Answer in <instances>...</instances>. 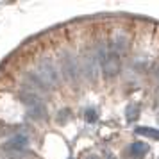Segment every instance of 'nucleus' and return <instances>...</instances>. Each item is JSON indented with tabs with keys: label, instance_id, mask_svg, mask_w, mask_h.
<instances>
[{
	"label": "nucleus",
	"instance_id": "obj_6",
	"mask_svg": "<svg viewBox=\"0 0 159 159\" xmlns=\"http://www.w3.org/2000/svg\"><path fill=\"white\" fill-rule=\"evenodd\" d=\"M100 70V66H98V61H97V56L95 54H86L84 59H82V68H80V72L86 75L88 79L95 80L97 77V73Z\"/></svg>",
	"mask_w": 159,
	"mask_h": 159
},
{
	"label": "nucleus",
	"instance_id": "obj_5",
	"mask_svg": "<svg viewBox=\"0 0 159 159\" xmlns=\"http://www.w3.org/2000/svg\"><path fill=\"white\" fill-rule=\"evenodd\" d=\"M27 145H29V138L25 136V134H15L13 138H9L6 143L2 145V148L9 154H20L27 148Z\"/></svg>",
	"mask_w": 159,
	"mask_h": 159
},
{
	"label": "nucleus",
	"instance_id": "obj_2",
	"mask_svg": "<svg viewBox=\"0 0 159 159\" xmlns=\"http://www.w3.org/2000/svg\"><path fill=\"white\" fill-rule=\"evenodd\" d=\"M20 100L27 106V115L32 120H41L47 115V107H45V102L41 100V97L38 93H34L32 89L25 88L20 91Z\"/></svg>",
	"mask_w": 159,
	"mask_h": 159
},
{
	"label": "nucleus",
	"instance_id": "obj_7",
	"mask_svg": "<svg viewBox=\"0 0 159 159\" xmlns=\"http://www.w3.org/2000/svg\"><path fill=\"white\" fill-rule=\"evenodd\" d=\"M147 152H148V145L143 143V141H134V143L130 145V154H132V157L141 159Z\"/></svg>",
	"mask_w": 159,
	"mask_h": 159
},
{
	"label": "nucleus",
	"instance_id": "obj_8",
	"mask_svg": "<svg viewBox=\"0 0 159 159\" xmlns=\"http://www.w3.org/2000/svg\"><path fill=\"white\" fill-rule=\"evenodd\" d=\"M138 134L147 138H152V139H159V129H152V127H138L136 129Z\"/></svg>",
	"mask_w": 159,
	"mask_h": 159
},
{
	"label": "nucleus",
	"instance_id": "obj_3",
	"mask_svg": "<svg viewBox=\"0 0 159 159\" xmlns=\"http://www.w3.org/2000/svg\"><path fill=\"white\" fill-rule=\"evenodd\" d=\"M34 75H36V79L43 84L45 89L56 88L59 84V72H57V68L54 66V63H52L50 59H41L39 65H38V68H36V72H34Z\"/></svg>",
	"mask_w": 159,
	"mask_h": 159
},
{
	"label": "nucleus",
	"instance_id": "obj_4",
	"mask_svg": "<svg viewBox=\"0 0 159 159\" xmlns=\"http://www.w3.org/2000/svg\"><path fill=\"white\" fill-rule=\"evenodd\" d=\"M61 72L65 73V77L72 82H77L80 77V66L77 63L75 56L72 54H63L61 57Z\"/></svg>",
	"mask_w": 159,
	"mask_h": 159
},
{
	"label": "nucleus",
	"instance_id": "obj_13",
	"mask_svg": "<svg viewBox=\"0 0 159 159\" xmlns=\"http://www.w3.org/2000/svg\"><path fill=\"white\" fill-rule=\"evenodd\" d=\"M9 159H15V157H9Z\"/></svg>",
	"mask_w": 159,
	"mask_h": 159
},
{
	"label": "nucleus",
	"instance_id": "obj_11",
	"mask_svg": "<svg viewBox=\"0 0 159 159\" xmlns=\"http://www.w3.org/2000/svg\"><path fill=\"white\" fill-rule=\"evenodd\" d=\"M157 82H159V70H157Z\"/></svg>",
	"mask_w": 159,
	"mask_h": 159
},
{
	"label": "nucleus",
	"instance_id": "obj_12",
	"mask_svg": "<svg viewBox=\"0 0 159 159\" xmlns=\"http://www.w3.org/2000/svg\"><path fill=\"white\" fill-rule=\"evenodd\" d=\"M88 159H97V157H88Z\"/></svg>",
	"mask_w": 159,
	"mask_h": 159
},
{
	"label": "nucleus",
	"instance_id": "obj_9",
	"mask_svg": "<svg viewBox=\"0 0 159 159\" xmlns=\"http://www.w3.org/2000/svg\"><path fill=\"white\" fill-rule=\"evenodd\" d=\"M125 113H127V122H134L138 118V115H139V107H138L136 104H130Z\"/></svg>",
	"mask_w": 159,
	"mask_h": 159
},
{
	"label": "nucleus",
	"instance_id": "obj_10",
	"mask_svg": "<svg viewBox=\"0 0 159 159\" xmlns=\"http://www.w3.org/2000/svg\"><path fill=\"white\" fill-rule=\"evenodd\" d=\"M84 116H86V122H89V123H95L97 122V109L95 107H88L86 109V113H84Z\"/></svg>",
	"mask_w": 159,
	"mask_h": 159
},
{
	"label": "nucleus",
	"instance_id": "obj_1",
	"mask_svg": "<svg viewBox=\"0 0 159 159\" xmlns=\"http://www.w3.org/2000/svg\"><path fill=\"white\" fill-rule=\"evenodd\" d=\"M95 56H97L98 66L102 68L106 77H115L118 73V70H120V57H118V54L113 52V48H107L106 45H98Z\"/></svg>",
	"mask_w": 159,
	"mask_h": 159
}]
</instances>
